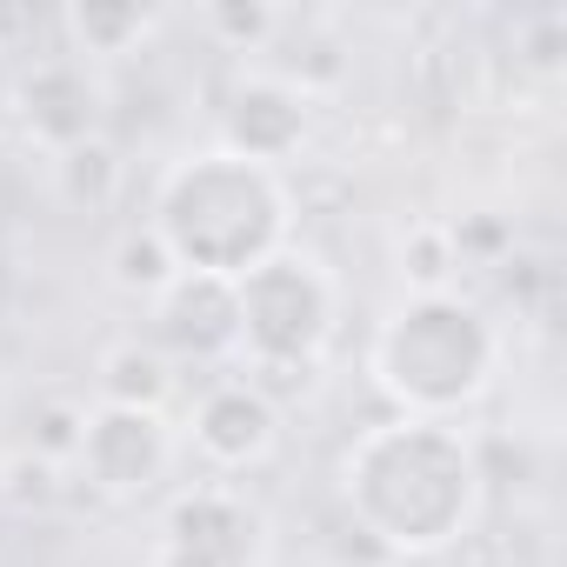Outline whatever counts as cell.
Instances as JSON below:
<instances>
[{"mask_svg": "<svg viewBox=\"0 0 567 567\" xmlns=\"http://www.w3.org/2000/svg\"><path fill=\"white\" fill-rule=\"evenodd\" d=\"M154 348L167 361H220L240 354V308L234 280L214 274H174L154 295Z\"/></svg>", "mask_w": 567, "mask_h": 567, "instance_id": "cell-7", "label": "cell"}, {"mask_svg": "<svg viewBox=\"0 0 567 567\" xmlns=\"http://www.w3.org/2000/svg\"><path fill=\"white\" fill-rule=\"evenodd\" d=\"M174 274H181V267H174V254H167V240H161L154 227H127V234L114 240V288H121V295L154 301Z\"/></svg>", "mask_w": 567, "mask_h": 567, "instance_id": "cell-12", "label": "cell"}, {"mask_svg": "<svg viewBox=\"0 0 567 567\" xmlns=\"http://www.w3.org/2000/svg\"><path fill=\"white\" fill-rule=\"evenodd\" d=\"M381 388L414 421H447L494 374V328L454 295H414L374 341Z\"/></svg>", "mask_w": 567, "mask_h": 567, "instance_id": "cell-3", "label": "cell"}, {"mask_svg": "<svg viewBox=\"0 0 567 567\" xmlns=\"http://www.w3.org/2000/svg\"><path fill=\"white\" fill-rule=\"evenodd\" d=\"M301 134H308V107H301V94L288 81L254 74V81L234 87V101H227V154L274 167V161H288L301 147Z\"/></svg>", "mask_w": 567, "mask_h": 567, "instance_id": "cell-8", "label": "cell"}, {"mask_svg": "<svg viewBox=\"0 0 567 567\" xmlns=\"http://www.w3.org/2000/svg\"><path fill=\"white\" fill-rule=\"evenodd\" d=\"M260 547H267V527L240 494L194 487L167 507L147 567H260Z\"/></svg>", "mask_w": 567, "mask_h": 567, "instance_id": "cell-5", "label": "cell"}, {"mask_svg": "<svg viewBox=\"0 0 567 567\" xmlns=\"http://www.w3.org/2000/svg\"><path fill=\"white\" fill-rule=\"evenodd\" d=\"M401 260H408V280H414L421 295H447V274L461 267V254H454L447 227H421V234L401 247Z\"/></svg>", "mask_w": 567, "mask_h": 567, "instance_id": "cell-15", "label": "cell"}, {"mask_svg": "<svg viewBox=\"0 0 567 567\" xmlns=\"http://www.w3.org/2000/svg\"><path fill=\"white\" fill-rule=\"evenodd\" d=\"M147 227L167 240L181 274L240 280L247 267H260L288 240V187H280L274 167L214 147V154L181 161L161 181V200H154Z\"/></svg>", "mask_w": 567, "mask_h": 567, "instance_id": "cell-2", "label": "cell"}, {"mask_svg": "<svg viewBox=\"0 0 567 567\" xmlns=\"http://www.w3.org/2000/svg\"><path fill=\"white\" fill-rule=\"evenodd\" d=\"M274 434H280V408L260 401L247 381H220L194 408V447L214 467H254L274 447Z\"/></svg>", "mask_w": 567, "mask_h": 567, "instance_id": "cell-9", "label": "cell"}, {"mask_svg": "<svg viewBox=\"0 0 567 567\" xmlns=\"http://www.w3.org/2000/svg\"><path fill=\"white\" fill-rule=\"evenodd\" d=\"M207 28L227 34V41H240V48H260L267 28H274V14H267V8H234V0H220V8L207 14Z\"/></svg>", "mask_w": 567, "mask_h": 567, "instance_id": "cell-17", "label": "cell"}, {"mask_svg": "<svg viewBox=\"0 0 567 567\" xmlns=\"http://www.w3.org/2000/svg\"><path fill=\"white\" fill-rule=\"evenodd\" d=\"M81 427H87V414L74 408V401H48L41 414H34V454L41 461H74V447H81Z\"/></svg>", "mask_w": 567, "mask_h": 567, "instance_id": "cell-16", "label": "cell"}, {"mask_svg": "<svg viewBox=\"0 0 567 567\" xmlns=\"http://www.w3.org/2000/svg\"><path fill=\"white\" fill-rule=\"evenodd\" d=\"M21 114L34 127V141H48L54 154L94 141V121H101V94L94 81L74 68V61H41L28 81H21Z\"/></svg>", "mask_w": 567, "mask_h": 567, "instance_id": "cell-10", "label": "cell"}, {"mask_svg": "<svg viewBox=\"0 0 567 567\" xmlns=\"http://www.w3.org/2000/svg\"><path fill=\"white\" fill-rule=\"evenodd\" d=\"M474 454L447 421H388L348 454V507L394 554H441L474 520Z\"/></svg>", "mask_w": 567, "mask_h": 567, "instance_id": "cell-1", "label": "cell"}, {"mask_svg": "<svg viewBox=\"0 0 567 567\" xmlns=\"http://www.w3.org/2000/svg\"><path fill=\"white\" fill-rule=\"evenodd\" d=\"M68 28L81 34L87 54H127L154 28V14L147 8H101V0H87V8H68Z\"/></svg>", "mask_w": 567, "mask_h": 567, "instance_id": "cell-14", "label": "cell"}, {"mask_svg": "<svg viewBox=\"0 0 567 567\" xmlns=\"http://www.w3.org/2000/svg\"><path fill=\"white\" fill-rule=\"evenodd\" d=\"M74 461L87 467V481H94L101 494L127 501V494H147V487L167 474L174 434H167L161 414H141V408H94L87 427H81Z\"/></svg>", "mask_w": 567, "mask_h": 567, "instance_id": "cell-6", "label": "cell"}, {"mask_svg": "<svg viewBox=\"0 0 567 567\" xmlns=\"http://www.w3.org/2000/svg\"><path fill=\"white\" fill-rule=\"evenodd\" d=\"M240 308V354H247V388L260 401H288L295 388L315 381V354L334 328V288L328 274L301 254H267L234 280Z\"/></svg>", "mask_w": 567, "mask_h": 567, "instance_id": "cell-4", "label": "cell"}, {"mask_svg": "<svg viewBox=\"0 0 567 567\" xmlns=\"http://www.w3.org/2000/svg\"><path fill=\"white\" fill-rule=\"evenodd\" d=\"M174 394V361L154 341H121L101 361V408H141L161 414V401Z\"/></svg>", "mask_w": 567, "mask_h": 567, "instance_id": "cell-11", "label": "cell"}, {"mask_svg": "<svg viewBox=\"0 0 567 567\" xmlns=\"http://www.w3.org/2000/svg\"><path fill=\"white\" fill-rule=\"evenodd\" d=\"M114 187H121V161H114V147L94 134V141H81V147H68L61 154V194L74 200V207H107L114 200Z\"/></svg>", "mask_w": 567, "mask_h": 567, "instance_id": "cell-13", "label": "cell"}]
</instances>
